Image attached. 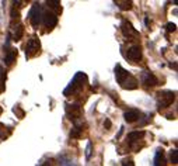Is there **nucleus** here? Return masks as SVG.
I'll return each mask as SVG.
<instances>
[{"label":"nucleus","instance_id":"nucleus-17","mask_svg":"<svg viewBox=\"0 0 178 166\" xmlns=\"http://www.w3.org/2000/svg\"><path fill=\"white\" fill-rule=\"evenodd\" d=\"M81 127H74V128H71V131H70V137L71 138H80V135H81Z\"/></svg>","mask_w":178,"mask_h":166},{"label":"nucleus","instance_id":"nucleus-5","mask_svg":"<svg viewBox=\"0 0 178 166\" xmlns=\"http://www.w3.org/2000/svg\"><path fill=\"white\" fill-rule=\"evenodd\" d=\"M121 30H122V34L126 37V38H129V40H133V38H136V37L139 35V32L133 28V25H132L129 21H126V20L122 21Z\"/></svg>","mask_w":178,"mask_h":166},{"label":"nucleus","instance_id":"nucleus-12","mask_svg":"<svg viewBox=\"0 0 178 166\" xmlns=\"http://www.w3.org/2000/svg\"><path fill=\"white\" fill-rule=\"evenodd\" d=\"M15 58H17V49L10 48V49L7 51V54H6V57H4V64H6V65H11L15 61Z\"/></svg>","mask_w":178,"mask_h":166},{"label":"nucleus","instance_id":"nucleus-4","mask_svg":"<svg viewBox=\"0 0 178 166\" xmlns=\"http://www.w3.org/2000/svg\"><path fill=\"white\" fill-rule=\"evenodd\" d=\"M42 7L39 6V4H34L32 8H31V11H29V20H31V24L34 25V27H38L41 21H42Z\"/></svg>","mask_w":178,"mask_h":166},{"label":"nucleus","instance_id":"nucleus-22","mask_svg":"<svg viewBox=\"0 0 178 166\" xmlns=\"http://www.w3.org/2000/svg\"><path fill=\"white\" fill-rule=\"evenodd\" d=\"M122 166H135V163H133L132 159H126V160L122 162Z\"/></svg>","mask_w":178,"mask_h":166},{"label":"nucleus","instance_id":"nucleus-19","mask_svg":"<svg viewBox=\"0 0 178 166\" xmlns=\"http://www.w3.org/2000/svg\"><path fill=\"white\" fill-rule=\"evenodd\" d=\"M91 148H93V144H91V141H88L87 142V148H85V158L87 159L91 158V151H93Z\"/></svg>","mask_w":178,"mask_h":166},{"label":"nucleus","instance_id":"nucleus-13","mask_svg":"<svg viewBox=\"0 0 178 166\" xmlns=\"http://www.w3.org/2000/svg\"><path fill=\"white\" fill-rule=\"evenodd\" d=\"M143 135H144V132L143 131H133V132H129L128 134V141L129 144L132 145L135 141H139V139H142Z\"/></svg>","mask_w":178,"mask_h":166},{"label":"nucleus","instance_id":"nucleus-20","mask_svg":"<svg viewBox=\"0 0 178 166\" xmlns=\"http://www.w3.org/2000/svg\"><path fill=\"white\" fill-rule=\"evenodd\" d=\"M165 30H167L168 32H174V31L177 30V25H175L174 23H168V24L165 25Z\"/></svg>","mask_w":178,"mask_h":166},{"label":"nucleus","instance_id":"nucleus-18","mask_svg":"<svg viewBox=\"0 0 178 166\" xmlns=\"http://www.w3.org/2000/svg\"><path fill=\"white\" fill-rule=\"evenodd\" d=\"M170 159H171V162H172L174 165H177L178 163V151L177 149H172V151H171Z\"/></svg>","mask_w":178,"mask_h":166},{"label":"nucleus","instance_id":"nucleus-1","mask_svg":"<svg viewBox=\"0 0 178 166\" xmlns=\"http://www.w3.org/2000/svg\"><path fill=\"white\" fill-rule=\"evenodd\" d=\"M115 76H116V80L118 83L121 85L123 89H128V90H133L137 87V80L128 73L121 65H116L115 66Z\"/></svg>","mask_w":178,"mask_h":166},{"label":"nucleus","instance_id":"nucleus-3","mask_svg":"<svg viewBox=\"0 0 178 166\" xmlns=\"http://www.w3.org/2000/svg\"><path fill=\"white\" fill-rule=\"evenodd\" d=\"M174 99H175V93L174 92H160V93H157V104H158V108H164V107L171 106Z\"/></svg>","mask_w":178,"mask_h":166},{"label":"nucleus","instance_id":"nucleus-15","mask_svg":"<svg viewBox=\"0 0 178 166\" xmlns=\"http://www.w3.org/2000/svg\"><path fill=\"white\" fill-rule=\"evenodd\" d=\"M22 34H24V27H22V24H18L14 30V34H13V40L14 41H20L22 38Z\"/></svg>","mask_w":178,"mask_h":166},{"label":"nucleus","instance_id":"nucleus-10","mask_svg":"<svg viewBox=\"0 0 178 166\" xmlns=\"http://www.w3.org/2000/svg\"><path fill=\"white\" fill-rule=\"evenodd\" d=\"M142 80L143 83L146 85V86H156L157 83H158V80H157V78L153 75V73L150 72H144L142 75Z\"/></svg>","mask_w":178,"mask_h":166},{"label":"nucleus","instance_id":"nucleus-11","mask_svg":"<svg viewBox=\"0 0 178 166\" xmlns=\"http://www.w3.org/2000/svg\"><path fill=\"white\" fill-rule=\"evenodd\" d=\"M123 118L128 123H135V121H137L140 118V111L139 110H129V111H126L123 114Z\"/></svg>","mask_w":178,"mask_h":166},{"label":"nucleus","instance_id":"nucleus-25","mask_svg":"<svg viewBox=\"0 0 178 166\" xmlns=\"http://www.w3.org/2000/svg\"><path fill=\"white\" fill-rule=\"evenodd\" d=\"M104 127H105L107 130H109V128H111V121H109V120H105V121H104Z\"/></svg>","mask_w":178,"mask_h":166},{"label":"nucleus","instance_id":"nucleus-8","mask_svg":"<svg viewBox=\"0 0 178 166\" xmlns=\"http://www.w3.org/2000/svg\"><path fill=\"white\" fill-rule=\"evenodd\" d=\"M66 113H67V116L69 118H73V120H76L80 117L81 114V110H80V106L78 104H67L66 106Z\"/></svg>","mask_w":178,"mask_h":166},{"label":"nucleus","instance_id":"nucleus-16","mask_svg":"<svg viewBox=\"0 0 178 166\" xmlns=\"http://www.w3.org/2000/svg\"><path fill=\"white\" fill-rule=\"evenodd\" d=\"M133 6V1H118V7L121 10H130Z\"/></svg>","mask_w":178,"mask_h":166},{"label":"nucleus","instance_id":"nucleus-26","mask_svg":"<svg viewBox=\"0 0 178 166\" xmlns=\"http://www.w3.org/2000/svg\"><path fill=\"white\" fill-rule=\"evenodd\" d=\"M1 127H3V124H0V130H1Z\"/></svg>","mask_w":178,"mask_h":166},{"label":"nucleus","instance_id":"nucleus-21","mask_svg":"<svg viewBox=\"0 0 178 166\" xmlns=\"http://www.w3.org/2000/svg\"><path fill=\"white\" fill-rule=\"evenodd\" d=\"M46 4H48L49 7H57V6L60 4V1H59V0H48Z\"/></svg>","mask_w":178,"mask_h":166},{"label":"nucleus","instance_id":"nucleus-24","mask_svg":"<svg viewBox=\"0 0 178 166\" xmlns=\"http://www.w3.org/2000/svg\"><path fill=\"white\" fill-rule=\"evenodd\" d=\"M13 111H14V113H18L20 118H22V117H24V111H22V110H20L18 107H14V110H13Z\"/></svg>","mask_w":178,"mask_h":166},{"label":"nucleus","instance_id":"nucleus-9","mask_svg":"<svg viewBox=\"0 0 178 166\" xmlns=\"http://www.w3.org/2000/svg\"><path fill=\"white\" fill-rule=\"evenodd\" d=\"M126 57H128L130 61H139V59L142 58V48H140L139 45L130 47V48L128 49V54H126Z\"/></svg>","mask_w":178,"mask_h":166},{"label":"nucleus","instance_id":"nucleus-14","mask_svg":"<svg viewBox=\"0 0 178 166\" xmlns=\"http://www.w3.org/2000/svg\"><path fill=\"white\" fill-rule=\"evenodd\" d=\"M154 166H165V159H164L163 149H157L156 156H154Z\"/></svg>","mask_w":178,"mask_h":166},{"label":"nucleus","instance_id":"nucleus-2","mask_svg":"<svg viewBox=\"0 0 178 166\" xmlns=\"http://www.w3.org/2000/svg\"><path fill=\"white\" fill-rule=\"evenodd\" d=\"M85 82H87V76H85V73L83 72H77L76 73V76L73 78V80L70 82V85L64 89L63 94L64 96H70V93H77L80 92L83 87H84Z\"/></svg>","mask_w":178,"mask_h":166},{"label":"nucleus","instance_id":"nucleus-23","mask_svg":"<svg viewBox=\"0 0 178 166\" xmlns=\"http://www.w3.org/2000/svg\"><path fill=\"white\" fill-rule=\"evenodd\" d=\"M41 166H55V162H53V159H49V160H45Z\"/></svg>","mask_w":178,"mask_h":166},{"label":"nucleus","instance_id":"nucleus-7","mask_svg":"<svg viewBox=\"0 0 178 166\" xmlns=\"http://www.w3.org/2000/svg\"><path fill=\"white\" fill-rule=\"evenodd\" d=\"M39 47H41V44L38 41V38H29L28 42H27V47H25V54H27V57L35 55L36 52L39 51Z\"/></svg>","mask_w":178,"mask_h":166},{"label":"nucleus","instance_id":"nucleus-6","mask_svg":"<svg viewBox=\"0 0 178 166\" xmlns=\"http://www.w3.org/2000/svg\"><path fill=\"white\" fill-rule=\"evenodd\" d=\"M42 21H43V24H45L48 28L52 30L57 24V16L55 14V13H52V11H43Z\"/></svg>","mask_w":178,"mask_h":166}]
</instances>
